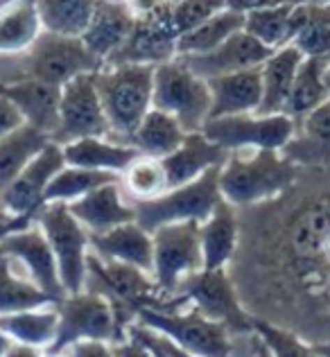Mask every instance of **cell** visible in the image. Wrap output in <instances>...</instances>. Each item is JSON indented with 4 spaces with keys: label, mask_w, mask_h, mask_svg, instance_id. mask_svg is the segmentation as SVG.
Wrapping results in <instances>:
<instances>
[{
    "label": "cell",
    "mask_w": 330,
    "mask_h": 357,
    "mask_svg": "<svg viewBox=\"0 0 330 357\" xmlns=\"http://www.w3.org/2000/svg\"><path fill=\"white\" fill-rule=\"evenodd\" d=\"M238 215L229 274L244 307L313 346L330 344V165L301 167L290 190Z\"/></svg>",
    "instance_id": "obj_1"
},
{
    "label": "cell",
    "mask_w": 330,
    "mask_h": 357,
    "mask_svg": "<svg viewBox=\"0 0 330 357\" xmlns=\"http://www.w3.org/2000/svg\"><path fill=\"white\" fill-rule=\"evenodd\" d=\"M301 167L276 149L231 152L220 170L222 199L235 208H249L280 197L297 183Z\"/></svg>",
    "instance_id": "obj_2"
},
{
    "label": "cell",
    "mask_w": 330,
    "mask_h": 357,
    "mask_svg": "<svg viewBox=\"0 0 330 357\" xmlns=\"http://www.w3.org/2000/svg\"><path fill=\"white\" fill-rule=\"evenodd\" d=\"M154 73L156 66L152 63L105 66L96 73V86L111 134L120 136L125 143H129L131 134L152 109Z\"/></svg>",
    "instance_id": "obj_3"
},
{
    "label": "cell",
    "mask_w": 330,
    "mask_h": 357,
    "mask_svg": "<svg viewBox=\"0 0 330 357\" xmlns=\"http://www.w3.org/2000/svg\"><path fill=\"white\" fill-rule=\"evenodd\" d=\"M195 307L211 321L222 324L231 335H253V317L244 307L229 269H200L181 280L163 310Z\"/></svg>",
    "instance_id": "obj_4"
},
{
    "label": "cell",
    "mask_w": 330,
    "mask_h": 357,
    "mask_svg": "<svg viewBox=\"0 0 330 357\" xmlns=\"http://www.w3.org/2000/svg\"><path fill=\"white\" fill-rule=\"evenodd\" d=\"M89 292L105 296L113 312H116L118 326L122 331H129V326L136 324L140 310L154 307L161 310L165 298L158 292L154 276L147 271L125 265V262L102 260L96 253H89V271H87V287Z\"/></svg>",
    "instance_id": "obj_5"
},
{
    "label": "cell",
    "mask_w": 330,
    "mask_h": 357,
    "mask_svg": "<svg viewBox=\"0 0 330 357\" xmlns=\"http://www.w3.org/2000/svg\"><path fill=\"white\" fill-rule=\"evenodd\" d=\"M220 167H213L195 181L170 188L167 192L152 202H131L136 211V224L147 233H154L165 224L177 222H197L202 224L213 215L222 202L220 190Z\"/></svg>",
    "instance_id": "obj_6"
},
{
    "label": "cell",
    "mask_w": 330,
    "mask_h": 357,
    "mask_svg": "<svg viewBox=\"0 0 330 357\" xmlns=\"http://www.w3.org/2000/svg\"><path fill=\"white\" fill-rule=\"evenodd\" d=\"M136 324L165 337L177 349L195 357H231V333L218 321H211L195 307L154 310L145 307L136 317Z\"/></svg>",
    "instance_id": "obj_7"
},
{
    "label": "cell",
    "mask_w": 330,
    "mask_h": 357,
    "mask_svg": "<svg viewBox=\"0 0 330 357\" xmlns=\"http://www.w3.org/2000/svg\"><path fill=\"white\" fill-rule=\"evenodd\" d=\"M59 314L57 340L45 353H63L82 342H102V344H120L127 340V333L118 326L116 312L111 303L96 292L68 294L54 303Z\"/></svg>",
    "instance_id": "obj_8"
},
{
    "label": "cell",
    "mask_w": 330,
    "mask_h": 357,
    "mask_svg": "<svg viewBox=\"0 0 330 357\" xmlns=\"http://www.w3.org/2000/svg\"><path fill=\"white\" fill-rule=\"evenodd\" d=\"M211 105L209 82L197 77L179 57L156 66L152 107L174 116L186 134L204 129L211 116Z\"/></svg>",
    "instance_id": "obj_9"
},
{
    "label": "cell",
    "mask_w": 330,
    "mask_h": 357,
    "mask_svg": "<svg viewBox=\"0 0 330 357\" xmlns=\"http://www.w3.org/2000/svg\"><path fill=\"white\" fill-rule=\"evenodd\" d=\"M36 224L57 258L59 278L66 294L84 292L89 271L91 233L70 213L68 204H45L36 215Z\"/></svg>",
    "instance_id": "obj_10"
},
{
    "label": "cell",
    "mask_w": 330,
    "mask_h": 357,
    "mask_svg": "<svg viewBox=\"0 0 330 357\" xmlns=\"http://www.w3.org/2000/svg\"><path fill=\"white\" fill-rule=\"evenodd\" d=\"M102 68H105V61L87 48L82 36H66L43 30L27 50L23 77H32L61 89L80 75L98 73Z\"/></svg>",
    "instance_id": "obj_11"
},
{
    "label": "cell",
    "mask_w": 330,
    "mask_h": 357,
    "mask_svg": "<svg viewBox=\"0 0 330 357\" xmlns=\"http://www.w3.org/2000/svg\"><path fill=\"white\" fill-rule=\"evenodd\" d=\"M154 238V283L163 298L174 296L181 280L204 269L202 238L197 222L165 224L152 233Z\"/></svg>",
    "instance_id": "obj_12"
},
{
    "label": "cell",
    "mask_w": 330,
    "mask_h": 357,
    "mask_svg": "<svg viewBox=\"0 0 330 357\" xmlns=\"http://www.w3.org/2000/svg\"><path fill=\"white\" fill-rule=\"evenodd\" d=\"M202 134L229 154L242 152V149H276L280 152L294 138L297 122L285 114H242L209 120Z\"/></svg>",
    "instance_id": "obj_13"
},
{
    "label": "cell",
    "mask_w": 330,
    "mask_h": 357,
    "mask_svg": "<svg viewBox=\"0 0 330 357\" xmlns=\"http://www.w3.org/2000/svg\"><path fill=\"white\" fill-rule=\"evenodd\" d=\"M109 134L111 125L96 86V73L80 75L61 86L59 127L54 131L52 143L63 147L82 138H107Z\"/></svg>",
    "instance_id": "obj_14"
},
{
    "label": "cell",
    "mask_w": 330,
    "mask_h": 357,
    "mask_svg": "<svg viewBox=\"0 0 330 357\" xmlns=\"http://www.w3.org/2000/svg\"><path fill=\"white\" fill-rule=\"evenodd\" d=\"M179 32L172 21V0H163L154 12L136 16L134 32L127 43L105 66L122 63H165L177 59Z\"/></svg>",
    "instance_id": "obj_15"
},
{
    "label": "cell",
    "mask_w": 330,
    "mask_h": 357,
    "mask_svg": "<svg viewBox=\"0 0 330 357\" xmlns=\"http://www.w3.org/2000/svg\"><path fill=\"white\" fill-rule=\"evenodd\" d=\"M66 167L63 147L50 143L12 183L0 190V206L18 218H32L45 206V192L52 178Z\"/></svg>",
    "instance_id": "obj_16"
},
{
    "label": "cell",
    "mask_w": 330,
    "mask_h": 357,
    "mask_svg": "<svg viewBox=\"0 0 330 357\" xmlns=\"http://www.w3.org/2000/svg\"><path fill=\"white\" fill-rule=\"evenodd\" d=\"M0 253L12 260H18L27 271V278L36 287H41L54 303L66 298V289L59 278V267L57 258L50 249V242L45 240L39 224H32L30 229L12 233L9 238L0 242Z\"/></svg>",
    "instance_id": "obj_17"
},
{
    "label": "cell",
    "mask_w": 330,
    "mask_h": 357,
    "mask_svg": "<svg viewBox=\"0 0 330 357\" xmlns=\"http://www.w3.org/2000/svg\"><path fill=\"white\" fill-rule=\"evenodd\" d=\"M276 50L267 48L265 43L253 39L247 32L233 34L231 39H226L220 48H215L206 54H190V57H179L188 68H190L197 77L202 79H213L222 77V75L249 70V68H260Z\"/></svg>",
    "instance_id": "obj_18"
},
{
    "label": "cell",
    "mask_w": 330,
    "mask_h": 357,
    "mask_svg": "<svg viewBox=\"0 0 330 357\" xmlns=\"http://www.w3.org/2000/svg\"><path fill=\"white\" fill-rule=\"evenodd\" d=\"M0 98L9 100L21 111L27 125L36 127L50 138L59 127V100L61 89L43 84L32 77H21L14 82L0 79Z\"/></svg>",
    "instance_id": "obj_19"
},
{
    "label": "cell",
    "mask_w": 330,
    "mask_h": 357,
    "mask_svg": "<svg viewBox=\"0 0 330 357\" xmlns=\"http://www.w3.org/2000/svg\"><path fill=\"white\" fill-rule=\"evenodd\" d=\"M134 25L136 14L131 12L127 0H98L82 39L98 59L107 63L127 43Z\"/></svg>",
    "instance_id": "obj_20"
},
{
    "label": "cell",
    "mask_w": 330,
    "mask_h": 357,
    "mask_svg": "<svg viewBox=\"0 0 330 357\" xmlns=\"http://www.w3.org/2000/svg\"><path fill=\"white\" fill-rule=\"evenodd\" d=\"M68 208L91 236H100L122 224L136 222V211L131 202L122 197L120 183L102 185L91 195L68 204Z\"/></svg>",
    "instance_id": "obj_21"
},
{
    "label": "cell",
    "mask_w": 330,
    "mask_h": 357,
    "mask_svg": "<svg viewBox=\"0 0 330 357\" xmlns=\"http://www.w3.org/2000/svg\"><path fill=\"white\" fill-rule=\"evenodd\" d=\"M209 89L213 100L209 120L256 114L262 102V66L213 77L209 79Z\"/></svg>",
    "instance_id": "obj_22"
},
{
    "label": "cell",
    "mask_w": 330,
    "mask_h": 357,
    "mask_svg": "<svg viewBox=\"0 0 330 357\" xmlns=\"http://www.w3.org/2000/svg\"><path fill=\"white\" fill-rule=\"evenodd\" d=\"M91 251L102 260L125 262L147 274L154 271V238L136 222L122 224L100 236H91Z\"/></svg>",
    "instance_id": "obj_23"
},
{
    "label": "cell",
    "mask_w": 330,
    "mask_h": 357,
    "mask_svg": "<svg viewBox=\"0 0 330 357\" xmlns=\"http://www.w3.org/2000/svg\"><path fill=\"white\" fill-rule=\"evenodd\" d=\"M229 152L222 149L220 145H215L213 140L206 138L202 131H195V134H188L183 138V143L174 149L172 154L161 158V163L165 167L167 174V183L170 188H179L186 185L206 174L213 167H220L226 163Z\"/></svg>",
    "instance_id": "obj_24"
},
{
    "label": "cell",
    "mask_w": 330,
    "mask_h": 357,
    "mask_svg": "<svg viewBox=\"0 0 330 357\" xmlns=\"http://www.w3.org/2000/svg\"><path fill=\"white\" fill-rule=\"evenodd\" d=\"M299 167L330 165V98L297 125V134L280 149Z\"/></svg>",
    "instance_id": "obj_25"
},
{
    "label": "cell",
    "mask_w": 330,
    "mask_h": 357,
    "mask_svg": "<svg viewBox=\"0 0 330 357\" xmlns=\"http://www.w3.org/2000/svg\"><path fill=\"white\" fill-rule=\"evenodd\" d=\"M204 269H229L240 244V215L229 202H220L206 222L200 224Z\"/></svg>",
    "instance_id": "obj_26"
},
{
    "label": "cell",
    "mask_w": 330,
    "mask_h": 357,
    "mask_svg": "<svg viewBox=\"0 0 330 357\" xmlns=\"http://www.w3.org/2000/svg\"><path fill=\"white\" fill-rule=\"evenodd\" d=\"M306 57L294 45L276 50L262 63V102L256 114L258 116H278L285 114L292 86H294L299 66Z\"/></svg>",
    "instance_id": "obj_27"
},
{
    "label": "cell",
    "mask_w": 330,
    "mask_h": 357,
    "mask_svg": "<svg viewBox=\"0 0 330 357\" xmlns=\"http://www.w3.org/2000/svg\"><path fill=\"white\" fill-rule=\"evenodd\" d=\"M138 156L140 152L136 147L127 143H113L107 138H82L63 145L66 165L111 174H122Z\"/></svg>",
    "instance_id": "obj_28"
},
{
    "label": "cell",
    "mask_w": 330,
    "mask_h": 357,
    "mask_svg": "<svg viewBox=\"0 0 330 357\" xmlns=\"http://www.w3.org/2000/svg\"><path fill=\"white\" fill-rule=\"evenodd\" d=\"M328 68L330 57H306L301 61L285 107V116H290L297 125L330 98V89L326 86Z\"/></svg>",
    "instance_id": "obj_29"
},
{
    "label": "cell",
    "mask_w": 330,
    "mask_h": 357,
    "mask_svg": "<svg viewBox=\"0 0 330 357\" xmlns=\"http://www.w3.org/2000/svg\"><path fill=\"white\" fill-rule=\"evenodd\" d=\"M57 328H59V314H57L54 305L0 317V331L14 344L32 346V349H39L43 353L54 344Z\"/></svg>",
    "instance_id": "obj_30"
},
{
    "label": "cell",
    "mask_w": 330,
    "mask_h": 357,
    "mask_svg": "<svg viewBox=\"0 0 330 357\" xmlns=\"http://www.w3.org/2000/svg\"><path fill=\"white\" fill-rule=\"evenodd\" d=\"M50 143L52 138L48 134L27 122L0 138V190L12 183Z\"/></svg>",
    "instance_id": "obj_31"
},
{
    "label": "cell",
    "mask_w": 330,
    "mask_h": 357,
    "mask_svg": "<svg viewBox=\"0 0 330 357\" xmlns=\"http://www.w3.org/2000/svg\"><path fill=\"white\" fill-rule=\"evenodd\" d=\"M186 136H188L186 129L179 125V120L174 116L152 107L143 118V122L138 125V129L131 134L127 145L136 147L143 156L165 158L174 149H179Z\"/></svg>",
    "instance_id": "obj_32"
},
{
    "label": "cell",
    "mask_w": 330,
    "mask_h": 357,
    "mask_svg": "<svg viewBox=\"0 0 330 357\" xmlns=\"http://www.w3.org/2000/svg\"><path fill=\"white\" fill-rule=\"evenodd\" d=\"M43 32L34 0H12L0 7V52H27Z\"/></svg>",
    "instance_id": "obj_33"
},
{
    "label": "cell",
    "mask_w": 330,
    "mask_h": 357,
    "mask_svg": "<svg viewBox=\"0 0 330 357\" xmlns=\"http://www.w3.org/2000/svg\"><path fill=\"white\" fill-rule=\"evenodd\" d=\"M292 30V45L299 48L303 57H330V0L297 5Z\"/></svg>",
    "instance_id": "obj_34"
},
{
    "label": "cell",
    "mask_w": 330,
    "mask_h": 357,
    "mask_svg": "<svg viewBox=\"0 0 330 357\" xmlns=\"http://www.w3.org/2000/svg\"><path fill=\"white\" fill-rule=\"evenodd\" d=\"M244 30V14L224 9L215 14L206 23L197 25L195 30L179 36L177 41V57H190V54H206L231 39L233 34Z\"/></svg>",
    "instance_id": "obj_35"
},
{
    "label": "cell",
    "mask_w": 330,
    "mask_h": 357,
    "mask_svg": "<svg viewBox=\"0 0 330 357\" xmlns=\"http://www.w3.org/2000/svg\"><path fill=\"white\" fill-rule=\"evenodd\" d=\"M43 30L66 36H82L91 23L98 0H34Z\"/></svg>",
    "instance_id": "obj_36"
},
{
    "label": "cell",
    "mask_w": 330,
    "mask_h": 357,
    "mask_svg": "<svg viewBox=\"0 0 330 357\" xmlns=\"http://www.w3.org/2000/svg\"><path fill=\"white\" fill-rule=\"evenodd\" d=\"M54 305V301L36 287L30 278H21L14 274L12 258L0 253V317Z\"/></svg>",
    "instance_id": "obj_37"
},
{
    "label": "cell",
    "mask_w": 330,
    "mask_h": 357,
    "mask_svg": "<svg viewBox=\"0 0 330 357\" xmlns=\"http://www.w3.org/2000/svg\"><path fill=\"white\" fill-rule=\"evenodd\" d=\"M109 183H120V174L66 165L63 170L52 178L48 192H45V204H73Z\"/></svg>",
    "instance_id": "obj_38"
},
{
    "label": "cell",
    "mask_w": 330,
    "mask_h": 357,
    "mask_svg": "<svg viewBox=\"0 0 330 357\" xmlns=\"http://www.w3.org/2000/svg\"><path fill=\"white\" fill-rule=\"evenodd\" d=\"M294 7L297 5H283L244 14V32L251 34L260 43H265L271 50L292 45V39H294V30H292Z\"/></svg>",
    "instance_id": "obj_39"
},
{
    "label": "cell",
    "mask_w": 330,
    "mask_h": 357,
    "mask_svg": "<svg viewBox=\"0 0 330 357\" xmlns=\"http://www.w3.org/2000/svg\"><path fill=\"white\" fill-rule=\"evenodd\" d=\"M120 185L127 190L131 202H152L170 190L167 174L161 158H152L143 154L120 174Z\"/></svg>",
    "instance_id": "obj_40"
},
{
    "label": "cell",
    "mask_w": 330,
    "mask_h": 357,
    "mask_svg": "<svg viewBox=\"0 0 330 357\" xmlns=\"http://www.w3.org/2000/svg\"><path fill=\"white\" fill-rule=\"evenodd\" d=\"M253 335L269 349L271 357H322L313 344L287 328L253 317Z\"/></svg>",
    "instance_id": "obj_41"
},
{
    "label": "cell",
    "mask_w": 330,
    "mask_h": 357,
    "mask_svg": "<svg viewBox=\"0 0 330 357\" xmlns=\"http://www.w3.org/2000/svg\"><path fill=\"white\" fill-rule=\"evenodd\" d=\"M224 9L226 0H172V21L179 36H181Z\"/></svg>",
    "instance_id": "obj_42"
},
{
    "label": "cell",
    "mask_w": 330,
    "mask_h": 357,
    "mask_svg": "<svg viewBox=\"0 0 330 357\" xmlns=\"http://www.w3.org/2000/svg\"><path fill=\"white\" fill-rule=\"evenodd\" d=\"M306 3H328V0H226V9L249 14V12H256V9H271V7H283V5H306Z\"/></svg>",
    "instance_id": "obj_43"
},
{
    "label": "cell",
    "mask_w": 330,
    "mask_h": 357,
    "mask_svg": "<svg viewBox=\"0 0 330 357\" xmlns=\"http://www.w3.org/2000/svg\"><path fill=\"white\" fill-rule=\"evenodd\" d=\"M21 125H25L21 111H18L9 100L0 98V138L12 134V131L18 129Z\"/></svg>",
    "instance_id": "obj_44"
},
{
    "label": "cell",
    "mask_w": 330,
    "mask_h": 357,
    "mask_svg": "<svg viewBox=\"0 0 330 357\" xmlns=\"http://www.w3.org/2000/svg\"><path fill=\"white\" fill-rule=\"evenodd\" d=\"M32 224H36V220H32V218H18V215L7 213L3 206H0V242L12 236V233L30 229Z\"/></svg>",
    "instance_id": "obj_45"
},
{
    "label": "cell",
    "mask_w": 330,
    "mask_h": 357,
    "mask_svg": "<svg viewBox=\"0 0 330 357\" xmlns=\"http://www.w3.org/2000/svg\"><path fill=\"white\" fill-rule=\"evenodd\" d=\"M127 335H129V337H134V340H138L140 344H145L147 349L154 353V357H172V355H170V353L163 349V346H161V342H158L156 333L147 331V328H143V326H138V324L129 326Z\"/></svg>",
    "instance_id": "obj_46"
},
{
    "label": "cell",
    "mask_w": 330,
    "mask_h": 357,
    "mask_svg": "<svg viewBox=\"0 0 330 357\" xmlns=\"http://www.w3.org/2000/svg\"><path fill=\"white\" fill-rule=\"evenodd\" d=\"M70 357H116L111 344L102 342H82L70 349Z\"/></svg>",
    "instance_id": "obj_47"
},
{
    "label": "cell",
    "mask_w": 330,
    "mask_h": 357,
    "mask_svg": "<svg viewBox=\"0 0 330 357\" xmlns=\"http://www.w3.org/2000/svg\"><path fill=\"white\" fill-rule=\"evenodd\" d=\"M111 349L116 353V357H154V353L149 351L145 344L134 340V337H127V340L120 344H111Z\"/></svg>",
    "instance_id": "obj_48"
},
{
    "label": "cell",
    "mask_w": 330,
    "mask_h": 357,
    "mask_svg": "<svg viewBox=\"0 0 330 357\" xmlns=\"http://www.w3.org/2000/svg\"><path fill=\"white\" fill-rule=\"evenodd\" d=\"M163 0H127V5L131 7V12L136 16H143V14H149L154 12V9L161 5Z\"/></svg>",
    "instance_id": "obj_49"
},
{
    "label": "cell",
    "mask_w": 330,
    "mask_h": 357,
    "mask_svg": "<svg viewBox=\"0 0 330 357\" xmlns=\"http://www.w3.org/2000/svg\"><path fill=\"white\" fill-rule=\"evenodd\" d=\"M43 351L32 349V346H23V344H12V349L5 353V357H41Z\"/></svg>",
    "instance_id": "obj_50"
},
{
    "label": "cell",
    "mask_w": 330,
    "mask_h": 357,
    "mask_svg": "<svg viewBox=\"0 0 330 357\" xmlns=\"http://www.w3.org/2000/svg\"><path fill=\"white\" fill-rule=\"evenodd\" d=\"M158 337V342H161V346L163 349L172 355V357H195V355H190V353H186V351H181V349H177V346L172 344V342H167L165 337H161V335H156Z\"/></svg>",
    "instance_id": "obj_51"
},
{
    "label": "cell",
    "mask_w": 330,
    "mask_h": 357,
    "mask_svg": "<svg viewBox=\"0 0 330 357\" xmlns=\"http://www.w3.org/2000/svg\"><path fill=\"white\" fill-rule=\"evenodd\" d=\"M253 337V342H251V349H253V357H271V353H269V349L265 344H262L256 335H251Z\"/></svg>",
    "instance_id": "obj_52"
},
{
    "label": "cell",
    "mask_w": 330,
    "mask_h": 357,
    "mask_svg": "<svg viewBox=\"0 0 330 357\" xmlns=\"http://www.w3.org/2000/svg\"><path fill=\"white\" fill-rule=\"evenodd\" d=\"M12 340H9V337L3 333V331H0V357H5V353L9 351V349H12Z\"/></svg>",
    "instance_id": "obj_53"
},
{
    "label": "cell",
    "mask_w": 330,
    "mask_h": 357,
    "mask_svg": "<svg viewBox=\"0 0 330 357\" xmlns=\"http://www.w3.org/2000/svg\"><path fill=\"white\" fill-rule=\"evenodd\" d=\"M315 349L322 357H330V344H319V346H315Z\"/></svg>",
    "instance_id": "obj_54"
},
{
    "label": "cell",
    "mask_w": 330,
    "mask_h": 357,
    "mask_svg": "<svg viewBox=\"0 0 330 357\" xmlns=\"http://www.w3.org/2000/svg\"><path fill=\"white\" fill-rule=\"evenodd\" d=\"M41 357H66L63 353H41Z\"/></svg>",
    "instance_id": "obj_55"
},
{
    "label": "cell",
    "mask_w": 330,
    "mask_h": 357,
    "mask_svg": "<svg viewBox=\"0 0 330 357\" xmlns=\"http://www.w3.org/2000/svg\"><path fill=\"white\" fill-rule=\"evenodd\" d=\"M326 86L330 89V68L326 70Z\"/></svg>",
    "instance_id": "obj_56"
}]
</instances>
